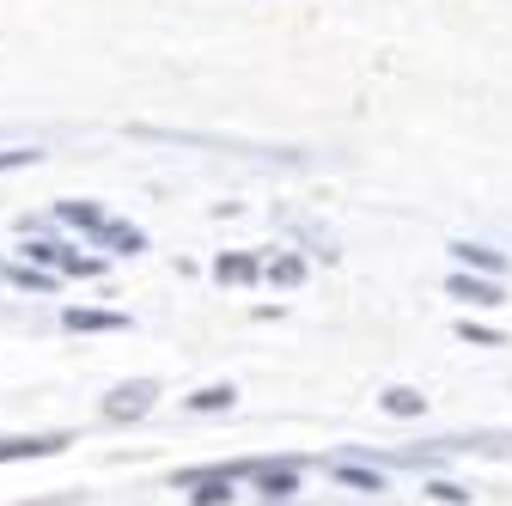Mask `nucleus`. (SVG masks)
Returning a JSON list of instances; mask_svg holds the SVG:
<instances>
[{
	"mask_svg": "<svg viewBox=\"0 0 512 506\" xmlns=\"http://www.w3.org/2000/svg\"><path fill=\"white\" fill-rule=\"evenodd\" d=\"M378 409H384V415H397V421H421V415H427V397H421L415 385H391V391L378 397Z\"/></svg>",
	"mask_w": 512,
	"mask_h": 506,
	"instance_id": "9b49d317",
	"label": "nucleus"
},
{
	"mask_svg": "<svg viewBox=\"0 0 512 506\" xmlns=\"http://www.w3.org/2000/svg\"><path fill=\"white\" fill-rule=\"evenodd\" d=\"M153 403H159V385H153V378H128V385H116V391L104 397V415H110V421H141V415H153Z\"/></svg>",
	"mask_w": 512,
	"mask_h": 506,
	"instance_id": "20e7f679",
	"label": "nucleus"
},
{
	"mask_svg": "<svg viewBox=\"0 0 512 506\" xmlns=\"http://www.w3.org/2000/svg\"><path fill=\"white\" fill-rule=\"evenodd\" d=\"M427 494H433L439 506H470V488H464V482H445V476H427Z\"/></svg>",
	"mask_w": 512,
	"mask_h": 506,
	"instance_id": "dca6fc26",
	"label": "nucleus"
},
{
	"mask_svg": "<svg viewBox=\"0 0 512 506\" xmlns=\"http://www.w3.org/2000/svg\"><path fill=\"white\" fill-rule=\"evenodd\" d=\"M0 281H13V287H25V293H55V287H61V275H49V269H37V263H7V269H0Z\"/></svg>",
	"mask_w": 512,
	"mask_h": 506,
	"instance_id": "4468645a",
	"label": "nucleus"
},
{
	"mask_svg": "<svg viewBox=\"0 0 512 506\" xmlns=\"http://www.w3.org/2000/svg\"><path fill=\"white\" fill-rule=\"evenodd\" d=\"M55 220L74 226L80 238H92V232L104 226V208H98V202H55Z\"/></svg>",
	"mask_w": 512,
	"mask_h": 506,
	"instance_id": "ddd939ff",
	"label": "nucleus"
},
{
	"mask_svg": "<svg viewBox=\"0 0 512 506\" xmlns=\"http://www.w3.org/2000/svg\"><path fill=\"white\" fill-rule=\"evenodd\" d=\"M305 275H311L305 250H269V257H263V281L269 287H305Z\"/></svg>",
	"mask_w": 512,
	"mask_h": 506,
	"instance_id": "6e6552de",
	"label": "nucleus"
},
{
	"mask_svg": "<svg viewBox=\"0 0 512 506\" xmlns=\"http://www.w3.org/2000/svg\"><path fill=\"white\" fill-rule=\"evenodd\" d=\"M61 324H68V330H86V336H98V330H128L122 311H80V305L61 311Z\"/></svg>",
	"mask_w": 512,
	"mask_h": 506,
	"instance_id": "f8f14e48",
	"label": "nucleus"
},
{
	"mask_svg": "<svg viewBox=\"0 0 512 506\" xmlns=\"http://www.w3.org/2000/svg\"><path fill=\"white\" fill-rule=\"evenodd\" d=\"M238 403V391L232 385H202L196 397H189V415H226Z\"/></svg>",
	"mask_w": 512,
	"mask_h": 506,
	"instance_id": "2eb2a0df",
	"label": "nucleus"
},
{
	"mask_svg": "<svg viewBox=\"0 0 512 506\" xmlns=\"http://www.w3.org/2000/svg\"><path fill=\"white\" fill-rule=\"evenodd\" d=\"M458 336H464V342H476V348H500V336H494V330H482V324H470V318L458 324Z\"/></svg>",
	"mask_w": 512,
	"mask_h": 506,
	"instance_id": "f3484780",
	"label": "nucleus"
},
{
	"mask_svg": "<svg viewBox=\"0 0 512 506\" xmlns=\"http://www.w3.org/2000/svg\"><path fill=\"white\" fill-rule=\"evenodd\" d=\"M452 269H470V275H506V257L494 244H482V238H458L452 244Z\"/></svg>",
	"mask_w": 512,
	"mask_h": 506,
	"instance_id": "0eeeda50",
	"label": "nucleus"
},
{
	"mask_svg": "<svg viewBox=\"0 0 512 506\" xmlns=\"http://www.w3.org/2000/svg\"><path fill=\"white\" fill-rule=\"evenodd\" d=\"M0 269H7V257H0Z\"/></svg>",
	"mask_w": 512,
	"mask_h": 506,
	"instance_id": "6ab92c4d",
	"label": "nucleus"
},
{
	"mask_svg": "<svg viewBox=\"0 0 512 506\" xmlns=\"http://www.w3.org/2000/svg\"><path fill=\"white\" fill-rule=\"evenodd\" d=\"M214 281L256 287V281H263V257H256V250H226V257H214Z\"/></svg>",
	"mask_w": 512,
	"mask_h": 506,
	"instance_id": "1a4fd4ad",
	"label": "nucleus"
},
{
	"mask_svg": "<svg viewBox=\"0 0 512 506\" xmlns=\"http://www.w3.org/2000/svg\"><path fill=\"white\" fill-rule=\"evenodd\" d=\"M226 470H232L238 482H250V488L263 494L269 506L299 494V458H232Z\"/></svg>",
	"mask_w": 512,
	"mask_h": 506,
	"instance_id": "f257e3e1",
	"label": "nucleus"
},
{
	"mask_svg": "<svg viewBox=\"0 0 512 506\" xmlns=\"http://www.w3.org/2000/svg\"><path fill=\"white\" fill-rule=\"evenodd\" d=\"M25 263H37L49 275H80V281L104 275V257H80L74 244H49V238H25Z\"/></svg>",
	"mask_w": 512,
	"mask_h": 506,
	"instance_id": "f03ea898",
	"label": "nucleus"
},
{
	"mask_svg": "<svg viewBox=\"0 0 512 506\" xmlns=\"http://www.w3.org/2000/svg\"><path fill=\"white\" fill-rule=\"evenodd\" d=\"M92 250H110V257H141V250H147V232L141 226H128V220H110L104 214V226L86 238Z\"/></svg>",
	"mask_w": 512,
	"mask_h": 506,
	"instance_id": "39448f33",
	"label": "nucleus"
},
{
	"mask_svg": "<svg viewBox=\"0 0 512 506\" xmlns=\"http://www.w3.org/2000/svg\"><path fill=\"white\" fill-rule=\"evenodd\" d=\"M445 293L464 299L470 311H500V305H506L500 275H470V269H452V275H445Z\"/></svg>",
	"mask_w": 512,
	"mask_h": 506,
	"instance_id": "7ed1b4c3",
	"label": "nucleus"
},
{
	"mask_svg": "<svg viewBox=\"0 0 512 506\" xmlns=\"http://www.w3.org/2000/svg\"><path fill=\"white\" fill-rule=\"evenodd\" d=\"M68 446V433H13V439H0V464H25V458H49Z\"/></svg>",
	"mask_w": 512,
	"mask_h": 506,
	"instance_id": "423d86ee",
	"label": "nucleus"
},
{
	"mask_svg": "<svg viewBox=\"0 0 512 506\" xmlns=\"http://www.w3.org/2000/svg\"><path fill=\"white\" fill-rule=\"evenodd\" d=\"M19 165H37V147H7L0 153V171H19Z\"/></svg>",
	"mask_w": 512,
	"mask_h": 506,
	"instance_id": "a211bd4d",
	"label": "nucleus"
},
{
	"mask_svg": "<svg viewBox=\"0 0 512 506\" xmlns=\"http://www.w3.org/2000/svg\"><path fill=\"white\" fill-rule=\"evenodd\" d=\"M330 476H336L342 488H354V494H384V488H391V482H384V470L354 464V458H336V464H330Z\"/></svg>",
	"mask_w": 512,
	"mask_h": 506,
	"instance_id": "9d476101",
	"label": "nucleus"
}]
</instances>
